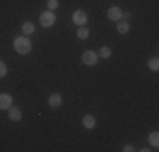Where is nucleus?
<instances>
[{
    "label": "nucleus",
    "mask_w": 159,
    "mask_h": 152,
    "mask_svg": "<svg viewBox=\"0 0 159 152\" xmlns=\"http://www.w3.org/2000/svg\"><path fill=\"white\" fill-rule=\"evenodd\" d=\"M5 74H7V66L3 61H0V78H3Z\"/></svg>",
    "instance_id": "f3484780"
},
{
    "label": "nucleus",
    "mask_w": 159,
    "mask_h": 152,
    "mask_svg": "<svg viewBox=\"0 0 159 152\" xmlns=\"http://www.w3.org/2000/svg\"><path fill=\"white\" fill-rule=\"evenodd\" d=\"M147 66H149V69H152V71H157V69H159V59H157V58H152V59H149V63H147Z\"/></svg>",
    "instance_id": "2eb2a0df"
},
{
    "label": "nucleus",
    "mask_w": 159,
    "mask_h": 152,
    "mask_svg": "<svg viewBox=\"0 0 159 152\" xmlns=\"http://www.w3.org/2000/svg\"><path fill=\"white\" fill-rule=\"evenodd\" d=\"M14 49H16L19 54H27V52H31L32 44L27 37L22 36V37H17V39L14 41Z\"/></svg>",
    "instance_id": "f257e3e1"
},
{
    "label": "nucleus",
    "mask_w": 159,
    "mask_h": 152,
    "mask_svg": "<svg viewBox=\"0 0 159 152\" xmlns=\"http://www.w3.org/2000/svg\"><path fill=\"white\" fill-rule=\"evenodd\" d=\"M107 17L110 20H122V9L120 7H110L107 12Z\"/></svg>",
    "instance_id": "20e7f679"
},
{
    "label": "nucleus",
    "mask_w": 159,
    "mask_h": 152,
    "mask_svg": "<svg viewBox=\"0 0 159 152\" xmlns=\"http://www.w3.org/2000/svg\"><path fill=\"white\" fill-rule=\"evenodd\" d=\"M58 5H59L58 0H48V9L49 10H56V9H58Z\"/></svg>",
    "instance_id": "dca6fc26"
},
{
    "label": "nucleus",
    "mask_w": 159,
    "mask_h": 152,
    "mask_svg": "<svg viewBox=\"0 0 159 152\" xmlns=\"http://www.w3.org/2000/svg\"><path fill=\"white\" fill-rule=\"evenodd\" d=\"M86 20H88V17H86V14L83 12V10H76V12L73 14V22L76 25H85Z\"/></svg>",
    "instance_id": "39448f33"
},
{
    "label": "nucleus",
    "mask_w": 159,
    "mask_h": 152,
    "mask_svg": "<svg viewBox=\"0 0 159 152\" xmlns=\"http://www.w3.org/2000/svg\"><path fill=\"white\" fill-rule=\"evenodd\" d=\"M149 142L152 147H157L159 145V134L157 132H152V134H149Z\"/></svg>",
    "instance_id": "4468645a"
},
{
    "label": "nucleus",
    "mask_w": 159,
    "mask_h": 152,
    "mask_svg": "<svg viewBox=\"0 0 159 152\" xmlns=\"http://www.w3.org/2000/svg\"><path fill=\"white\" fill-rule=\"evenodd\" d=\"M83 125H85L86 128H95V125H97L95 117L93 115H85L83 117Z\"/></svg>",
    "instance_id": "1a4fd4ad"
},
{
    "label": "nucleus",
    "mask_w": 159,
    "mask_h": 152,
    "mask_svg": "<svg viewBox=\"0 0 159 152\" xmlns=\"http://www.w3.org/2000/svg\"><path fill=\"white\" fill-rule=\"evenodd\" d=\"M12 106V98L7 93H0V110H9Z\"/></svg>",
    "instance_id": "423d86ee"
},
{
    "label": "nucleus",
    "mask_w": 159,
    "mask_h": 152,
    "mask_svg": "<svg viewBox=\"0 0 159 152\" xmlns=\"http://www.w3.org/2000/svg\"><path fill=\"white\" fill-rule=\"evenodd\" d=\"M76 36L80 37V39H86V37L90 36V30L85 27V25H80V29L76 30Z\"/></svg>",
    "instance_id": "9d476101"
},
{
    "label": "nucleus",
    "mask_w": 159,
    "mask_h": 152,
    "mask_svg": "<svg viewBox=\"0 0 159 152\" xmlns=\"http://www.w3.org/2000/svg\"><path fill=\"white\" fill-rule=\"evenodd\" d=\"M22 32H24L25 36L32 34L34 32V24H32V22H24V24H22Z\"/></svg>",
    "instance_id": "f8f14e48"
},
{
    "label": "nucleus",
    "mask_w": 159,
    "mask_h": 152,
    "mask_svg": "<svg viewBox=\"0 0 159 152\" xmlns=\"http://www.w3.org/2000/svg\"><path fill=\"white\" fill-rule=\"evenodd\" d=\"M98 56L100 58H103V59H107V58H110L112 56V51H110V47H107V46H103V47L98 51Z\"/></svg>",
    "instance_id": "ddd939ff"
},
{
    "label": "nucleus",
    "mask_w": 159,
    "mask_h": 152,
    "mask_svg": "<svg viewBox=\"0 0 159 152\" xmlns=\"http://www.w3.org/2000/svg\"><path fill=\"white\" fill-rule=\"evenodd\" d=\"M129 17H130V14H129V12H122V19H124V20H127Z\"/></svg>",
    "instance_id": "6ab92c4d"
},
{
    "label": "nucleus",
    "mask_w": 159,
    "mask_h": 152,
    "mask_svg": "<svg viewBox=\"0 0 159 152\" xmlns=\"http://www.w3.org/2000/svg\"><path fill=\"white\" fill-rule=\"evenodd\" d=\"M122 150H125V152H132V150H135V149H134V147H132V145H125V147H124Z\"/></svg>",
    "instance_id": "a211bd4d"
},
{
    "label": "nucleus",
    "mask_w": 159,
    "mask_h": 152,
    "mask_svg": "<svg viewBox=\"0 0 159 152\" xmlns=\"http://www.w3.org/2000/svg\"><path fill=\"white\" fill-rule=\"evenodd\" d=\"M48 103H49V106H51V108H58V106H61V103H63L61 95H59V93H52L51 96H49Z\"/></svg>",
    "instance_id": "0eeeda50"
},
{
    "label": "nucleus",
    "mask_w": 159,
    "mask_h": 152,
    "mask_svg": "<svg viewBox=\"0 0 159 152\" xmlns=\"http://www.w3.org/2000/svg\"><path fill=\"white\" fill-rule=\"evenodd\" d=\"M117 32H119V34H127L129 32L127 20H122V22H119V24H117Z\"/></svg>",
    "instance_id": "9b49d317"
},
{
    "label": "nucleus",
    "mask_w": 159,
    "mask_h": 152,
    "mask_svg": "<svg viewBox=\"0 0 159 152\" xmlns=\"http://www.w3.org/2000/svg\"><path fill=\"white\" fill-rule=\"evenodd\" d=\"M97 63H98V52L86 51L83 54V64H86V66H95Z\"/></svg>",
    "instance_id": "7ed1b4c3"
},
{
    "label": "nucleus",
    "mask_w": 159,
    "mask_h": 152,
    "mask_svg": "<svg viewBox=\"0 0 159 152\" xmlns=\"http://www.w3.org/2000/svg\"><path fill=\"white\" fill-rule=\"evenodd\" d=\"M39 22L43 27H51V25H54L56 22V15L52 10H48V12H43L39 15Z\"/></svg>",
    "instance_id": "f03ea898"
},
{
    "label": "nucleus",
    "mask_w": 159,
    "mask_h": 152,
    "mask_svg": "<svg viewBox=\"0 0 159 152\" xmlns=\"http://www.w3.org/2000/svg\"><path fill=\"white\" fill-rule=\"evenodd\" d=\"M9 118L12 122H19L22 118V112L17 108V106H10L9 108Z\"/></svg>",
    "instance_id": "6e6552de"
}]
</instances>
